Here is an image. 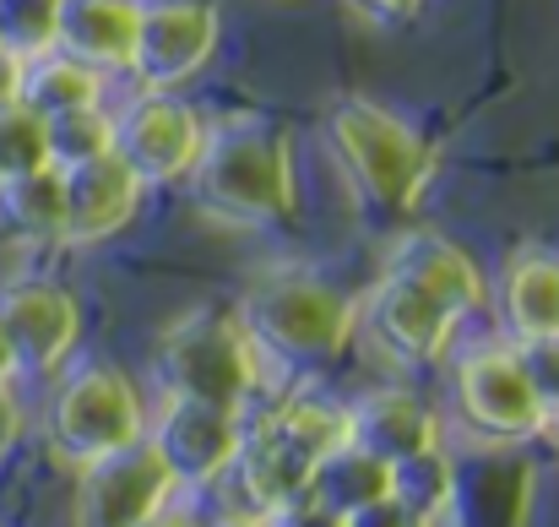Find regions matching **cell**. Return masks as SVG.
I'll return each instance as SVG.
<instances>
[{"label":"cell","instance_id":"d590c367","mask_svg":"<svg viewBox=\"0 0 559 527\" xmlns=\"http://www.w3.org/2000/svg\"><path fill=\"white\" fill-rule=\"evenodd\" d=\"M555 435H559V424H555Z\"/></svg>","mask_w":559,"mask_h":527},{"label":"cell","instance_id":"ac0fdd59","mask_svg":"<svg viewBox=\"0 0 559 527\" xmlns=\"http://www.w3.org/2000/svg\"><path fill=\"white\" fill-rule=\"evenodd\" d=\"M500 321L506 343L559 338V250H522L500 283Z\"/></svg>","mask_w":559,"mask_h":527},{"label":"cell","instance_id":"44dd1931","mask_svg":"<svg viewBox=\"0 0 559 527\" xmlns=\"http://www.w3.org/2000/svg\"><path fill=\"white\" fill-rule=\"evenodd\" d=\"M385 495H391V468L370 452H359L354 441L337 446L332 457H321L310 473V501H321L337 517H359L365 506L385 501Z\"/></svg>","mask_w":559,"mask_h":527},{"label":"cell","instance_id":"9a60e30c","mask_svg":"<svg viewBox=\"0 0 559 527\" xmlns=\"http://www.w3.org/2000/svg\"><path fill=\"white\" fill-rule=\"evenodd\" d=\"M348 441L359 452L380 457L385 468L402 462V457H418L429 446H445L440 441V413L407 391V386H370L348 402Z\"/></svg>","mask_w":559,"mask_h":527},{"label":"cell","instance_id":"4316f807","mask_svg":"<svg viewBox=\"0 0 559 527\" xmlns=\"http://www.w3.org/2000/svg\"><path fill=\"white\" fill-rule=\"evenodd\" d=\"M516 349V364L527 375V391L544 413V424L555 430L559 424V338H527V343H511Z\"/></svg>","mask_w":559,"mask_h":527},{"label":"cell","instance_id":"484cf974","mask_svg":"<svg viewBox=\"0 0 559 527\" xmlns=\"http://www.w3.org/2000/svg\"><path fill=\"white\" fill-rule=\"evenodd\" d=\"M49 164V142H44V120L22 104L0 109V185L16 175H33Z\"/></svg>","mask_w":559,"mask_h":527},{"label":"cell","instance_id":"e0dca14e","mask_svg":"<svg viewBox=\"0 0 559 527\" xmlns=\"http://www.w3.org/2000/svg\"><path fill=\"white\" fill-rule=\"evenodd\" d=\"M136 22H142V0H60L55 49H66L82 66L109 77V71L131 66Z\"/></svg>","mask_w":559,"mask_h":527},{"label":"cell","instance_id":"30bf717a","mask_svg":"<svg viewBox=\"0 0 559 527\" xmlns=\"http://www.w3.org/2000/svg\"><path fill=\"white\" fill-rule=\"evenodd\" d=\"M217 44H223V16L212 0H142L136 49L126 71L136 77V87L175 93L180 82L206 71Z\"/></svg>","mask_w":559,"mask_h":527},{"label":"cell","instance_id":"603a6c76","mask_svg":"<svg viewBox=\"0 0 559 527\" xmlns=\"http://www.w3.org/2000/svg\"><path fill=\"white\" fill-rule=\"evenodd\" d=\"M60 218H66V185L60 169L44 164L33 175H16L0 185V223L16 234V239H33V245H60Z\"/></svg>","mask_w":559,"mask_h":527},{"label":"cell","instance_id":"e575fe53","mask_svg":"<svg viewBox=\"0 0 559 527\" xmlns=\"http://www.w3.org/2000/svg\"><path fill=\"white\" fill-rule=\"evenodd\" d=\"M0 380H22V375H16V359H11V343H5V332H0Z\"/></svg>","mask_w":559,"mask_h":527},{"label":"cell","instance_id":"ba28073f","mask_svg":"<svg viewBox=\"0 0 559 527\" xmlns=\"http://www.w3.org/2000/svg\"><path fill=\"white\" fill-rule=\"evenodd\" d=\"M201 137H206L201 115L175 93L142 87L115 109V159L142 179V190L180 185L201 159Z\"/></svg>","mask_w":559,"mask_h":527},{"label":"cell","instance_id":"4fadbf2b","mask_svg":"<svg viewBox=\"0 0 559 527\" xmlns=\"http://www.w3.org/2000/svg\"><path fill=\"white\" fill-rule=\"evenodd\" d=\"M359 327L396 364H440L462 332V321L445 305H435L418 289L391 283V278H374V289L359 300Z\"/></svg>","mask_w":559,"mask_h":527},{"label":"cell","instance_id":"6da1fadb","mask_svg":"<svg viewBox=\"0 0 559 527\" xmlns=\"http://www.w3.org/2000/svg\"><path fill=\"white\" fill-rule=\"evenodd\" d=\"M186 179L195 207L228 229H272V223L294 218V207H299L288 137L277 126L245 120V115L206 126L201 159Z\"/></svg>","mask_w":559,"mask_h":527},{"label":"cell","instance_id":"8992f818","mask_svg":"<svg viewBox=\"0 0 559 527\" xmlns=\"http://www.w3.org/2000/svg\"><path fill=\"white\" fill-rule=\"evenodd\" d=\"M451 397H456L462 430L478 446H527L549 435L511 343H478L462 353L451 370Z\"/></svg>","mask_w":559,"mask_h":527},{"label":"cell","instance_id":"d6986e66","mask_svg":"<svg viewBox=\"0 0 559 527\" xmlns=\"http://www.w3.org/2000/svg\"><path fill=\"white\" fill-rule=\"evenodd\" d=\"M16 104L33 109L38 120H55V115H71V109H93V104H104V71L82 66L66 49L33 55V60H22V98Z\"/></svg>","mask_w":559,"mask_h":527},{"label":"cell","instance_id":"5b68a950","mask_svg":"<svg viewBox=\"0 0 559 527\" xmlns=\"http://www.w3.org/2000/svg\"><path fill=\"white\" fill-rule=\"evenodd\" d=\"M158 380L169 397H195L245 413L261 391V353L250 343L239 311L195 305L158 332Z\"/></svg>","mask_w":559,"mask_h":527},{"label":"cell","instance_id":"9c48e42d","mask_svg":"<svg viewBox=\"0 0 559 527\" xmlns=\"http://www.w3.org/2000/svg\"><path fill=\"white\" fill-rule=\"evenodd\" d=\"M180 495L175 473L164 468L158 446L142 435L76 473V527H142L169 512Z\"/></svg>","mask_w":559,"mask_h":527},{"label":"cell","instance_id":"2e32d148","mask_svg":"<svg viewBox=\"0 0 559 527\" xmlns=\"http://www.w3.org/2000/svg\"><path fill=\"white\" fill-rule=\"evenodd\" d=\"M310 473L316 462L305 452H294L283 435H272L261 419L245 424V441H239V457L228 468L223 484H234V506L239 512H261V517H277L283 506L305 501L310 495Z\"/></svg>","mask_w":559,"mask_h":527},{"label":"cell","instance_id":"f546056e","mask_svg":"<svg viewBox=\"0 0 559 527\" xmlns=\"http://www.w3.org/2000/svg\"><path fill=\"white\" fill-rule=\"evenodd\" d=\"M348 527H429V523H424V517H413L407 506H396V501L385 495V501L365 506L359 517H348Z\"/></svg>","mask_w":559,"mask_h":527},{"label":"cell","instance_id":"1f68e13d","mask_svg":"<svg viewBox=\"0 0 559 527\" xmlns=\"http://www.w3.org/2000/svg\"><path fill=\"white\" fill-rule=\"evenodd\" d=\"M22 98V60L0 49V109H11Z\"/></svg>","mask_w":559,"mask_h":527},{"label":"cell","instance_id":"52a82bcc","mask_svg":"<svg viewBox=\"0 0 559 527\" xmlns=\"http://www.w3.org/2000/svg\"><path fill=\"white\" fill-rule=\"evenodd\" d=\"M0 332L11 343L16 375L55 380L82 343V305L55 278H38V272L5 278L0 283Z\"/></svg>","mask_w":559,"mask_h":527},{"label":"cell","instance_id":"d6a6232c","mask_svg":"<svg viewBox=\"0 0 559 527\" xmlns=\"http://www.w3.org/2000/svg\"><path fill=\"white\" fill-rule=\"evenodd\" d=\"M201 527H272V517H261V512H239V506H228L223 517H212V523Z\"/></svg>","mask_w":559,"mask_h":527},{"label":"cell","instance_id":"836d02e7","mask_svg":"<svg viewBox=\"0 0 559 527\" xmlns=\"http://www.w3.org/2000/svg\"><path fill=\"white\" fill-rule=\"evenodd\" d=\"M142 527H201V523H195V517H186V512H175V506H169V512H158L153 523H142Z\"/></svg>","mask_w":559,"mask_h":527},{"label":"cell","instance_id":"d4e9b609","mask_svg":"<svg viewBox=\"0 0 559 527\" xmlns=\"http://www.w3.org/2000/svg\"><path fill=\"white\" fill-rule=\"evenodd\" d=\"M55 22H60V0H0V49L16 60L49 55Z\"/></svg>","mask_w":559,"mask_h":527},{"label":"cell","instance_id":"5bb4252c","mask_svg":"<svg viewBox=\"0 0 559 527\" xmlns=\"http://www.w3.org/2000/svg\"><path fill=\"white\" fill-rule=\"evenodd\" d=\"M66 185V218H60V245H104L115 234H126L142 212V179L131 175L115 153L60 169Z\"/></svg>","mask_w":559,"mask_h":527},{"label":"cell","instance_id":"4dcf8cb0","mask_svg":"<svg viewBox=\"0 0 559 527\" xmlns=\"http://www.w3.org/2000/svg\"><path fill=\"white\" fill-rule=\"evenodd\" d=\"M348 5L370 22H407V16H418L424 0H348Z\"/></svg>","mask_w":559,"mask_h":527},{"label":"cell","instance_id":"277c9868","mask_svg":"<svg viewBox=\"0 0 559 527\" xmlns=\"http://www.w3.org/2000/svg\"><path fill=\"white\" fill-rule=\"evenodd\" d=\"M147 397L142 386L109 364V359H82V364H66L44 397V413H38V430H44V446L55 462H66L71 473H82L87 462L120 452V446H136L147 435Z\"/></svg>","mask_w":559,"mask_h":527},{"label":"cell","instance_id":"7a4b0ae2","mask_svg":"<svg viewBox=\"0 0 559 527\" xmlns=\"http://www.w3.org/2000/svg\"><path fill=\"white\" fill-rule=\"evenodd\" d=\"M239 321L255 353L283 370H321L359 332V300L310 267H261L239 294Z\"/></svg>","mask_w":559,"mask_h":527},{"label":"cell","instance_id":"3957f363","mask_svg":"<svg viewBox=\"0 0 559 527\" xmlns=\"http://www.w3.org/2000/svg\"><path fill=\"white\" fill-rule=\"evenodd\" d=\"M326 153L337 159L354 196L374 212H407L435 175V142L402 115L380 109L365 93H343L326 109Z\"/></svg>","mask_w":559,"mask_h":527},{"label":"cell","instance_id":"83f0119b","mask_svg":"<svg viewBox=\"0 0 559 527\" xmlns=\"http://www.w3.org/2000/svg\"><path fill=\"white\" fill-rule=\"evenodd\" d=\"M22 435H27V408L16 397V380H0V462L22 446Z\"/></svg>","mask_w":559,"mask_h":527},{"label":"cell","instance_id":"cb8c5ba5","mask_svg":"<svg viewBox=\"0 0 559 527\" xmlns=\"http://www.w3.org/2000/svg\"><path fill=\"white\" fill-rule=\"evenodd\" d=\"M44 142H49V164L55 169H76V164L109 159L115 153V109L93 104V109L55 115V120H44Z\"/></svg>","mask_w":559,"mask_h":527},{"label":"cell","instance_id":"f1b7e54d","mask_svg":"<svg viewBox=\"0 0 559 527\" xmlns=\"http://www.w3.org/2000/svg\"><path fill=\"white\" fill-rule=\"evenodd\" d=\"M272 527H348V517H337V512H326L321 501H294V506H283L277 517H272Z\"/></svg>","mask_w":559,"mask_h":527},{"label":"cell","instance_id":"7402d4cb","mask_svg":"<svg viewBox=\"0 0 559 527\" xmlns=\"http://www.w3.org/2000/svg\"><path fill=\"white\" fill-rule=\"evenodd\" d=\"M261 424H266L272 435H283L294 452H305L310 462H321V457H332L337 446H348V402H337V397L294 391V397H283Z\"/></svg>","mask_w":559,"mask_h":527},{"label":"cell","instance_id":"ffe728a7","mask_svg":"<svg viewBox=\"0 0 559 527\" xmlns=\"http://www.w3.org/2000/svg\"><path fill=\"white\" fill-rule=\"evenodd\" d=\"M391 501L407 506L413 517H424L429 527H445L462 506V473H456V457L445 446H429L418 457H402L391 462Z\"/></svg>","mask_w":559,"mask_h":527},{"label":"cell","instance_id":"7c38bea8","mask_svg":"<svg viewBox=\"0 0 559 527\" xmlns=\"http://www.w3.org/2000/svg\"><path fill=\"white\" fill-rule=\"evenodd\" d=\"M380 278L418 289L424 300L445 305L456 321L484 316L489 311V272L473 261V250H462L456 239H445L440 229H402L385 256H380Z\"/></svg>","mask_w":559,"mask_h":527},{"label":"cell","instance_id":"8fae6325","mask_svg":"<svg viewBox=\"0 0 559 527\" xmlns=\"http://www.w3.org/2000/svg\"><path fill=\"white\" fill-rule=\"evenodd\" d=\"M245 413L195 402V397H169L158 402V419H147V441L158 446L164 468L175 473L180 490H217L239 457L245 441Z\"/></svg>","mask_w":559,"mask_h":527}]
</instances>
